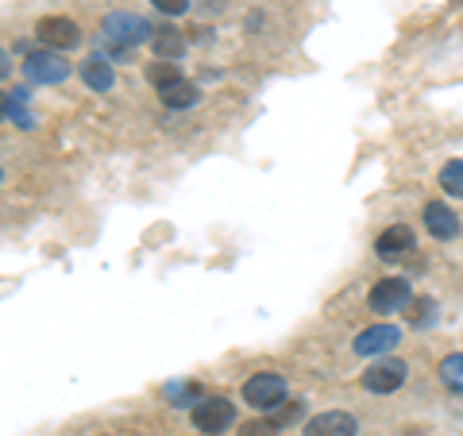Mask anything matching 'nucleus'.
<instances>
[{"label": "nucleus", "instance_id": "nucleus-5", "mask_svg": "<svg viewBox=\"0 0 463 436\" xmlns=\"http://www.w3.org/2000/svg\"><path fill=\"white\" fill-rule=\"evenodd\" d=\"M194 429L197 432H224L232 421H236V405H232L228 398H201L197 405H194Z\"/></svg>", "mask_w": 463, "mask_h": 436}, {"label": "nucleus", "instance_id": "nucleus-19", "mask_svg": "<svg viewBox=\"0 0 463 436\" xmlns=\"http://www.w3.org/2000/svg\"><path fill=\"white\" fill-rule=\"evenodd\" d=\"M182 74H178V66L174 62H163V58H155V62L147 66V81L155 85V90H166V85H174Z\"/></svg>", "mask_w": 463, "mask_h": 436}, {"label": "nucleus", "instance_id": "nucleus-21", "mask_svg": "<svg viewBox=\"0 0 463 436\" xmlns=\"http://www.w3.org/2000/svg\"><path fill=\"white\" fill-rule=\"evenodd\" d=\"M301 413H306V405H301V402H294V405H279V410L270 413V425H274V429H286V425H294Z\"/></svg>", "mask_w": 463, "mask_h": 436}, {"label": "nucleus", "instance_id": "nucleus-1", "mask_svg": "<svg viewBox=\"0 0 463 436\" xmlns=\"http://www.w3.org/2000/svg\"><path fill=\"white\" fill-rule=\"evenodd\" d=\"M100 32H105V43L116 47V54H128L139 43H151L155 39V27L143 20V16H132V12H109L100 20Z\"/></svg>", "mask_w": 463, "mask_h": 436}, {"label": "nucleus", "instance_id": "nucleus-18", "mask_svg": "<svg viewBox=\"0 0 463 436\" xmlns=\"http://www.w3.org/2000/svg\"><path fill=\"white\" fill-rule=\"evenodd\" d=\"M440 383L452 390V394H459L463 398V352H456V355H448L444 363H440Z\"/></svg>", "mask_w": 463, "mask_h": 436}, {"label": "nucleus", "instance_id": "nucleus-22", "mask_svg": "<svg viewBox=\"0 0 463 436\" xmlns=\"http://www.w3.org/2000/svg\"><path fill=\"white\" fill-rule=\"evenodd\" d=\"M158 12H166V16H182V12H190V0H151Z\"/></svg>", "mask_w": 463, "mask_h": 436}, {"label": "nucleus", "instance_id": "nucleus-23", "mask_svg": "<svg viewBox=\"0 0 463 436\" xmlns=\"http://www.w3.org/2000/svg\"><path fill=\"white\" fill-rule=\"evenodd\" d=\"M240 432H243V436H270V432H274V425H270V421H263V425L255 421V425H243Z\"/></svg>", "mask_w": 463, "mask_h": 436}, {"label": "nucleus", "instance_id": "nucleus-17", "mask_svg": "<svg viewBox=\"0 0 463 436\" xmlns=\"http://www.w3.org/2000/svg\"><path fill=\"white\" fill-rule=\"evenodd\" d=\"M405 321H410L413 328L437 325V301H432V298H413L410 301V313H405Z\"/></svg>", "mask_w": 463, "mask_h": 436}, {"label": "nucleus", "instance_id": "nucleus-7", "mask_svg": "<svg viewBox=\"0 0 463 436\" xmlns=\"http://www.w3.org/2000/svg\"><path fill=\"white\" fill-rule=\"evenodd\" d=\"M402 344V328L398 325H371L355 336V355H390Z\"/></svg>", "mask_w": 463, "mask_h": 436}, {"label": "nucleus", "instance_id": "nucleus-11", "mask_svg": "<svg viewBox=\"0 0 463 436\" xmlns=\"http://www.w3.org/2000/svg\"><path fill=\"white\" fill-rule=\"evenodd\" d=\"M413 243H417V236H413L410 224H390L383 236L374 240V251H379L383 259H402L405 251H413Z\"/></svg>", "mask_w": 463, "mask_h": 436}, {"label": "nucleus", "instance_id": "nucleus-14", "mask_svg": "<svg viewBox=\"0 0 463 436\" xmlns=\"http://www.w3.org/2000/svg\"><path fill=\"white\" fill-rule=\"evenodd\" d=\"M158 97H163L166 109H194L197 97H201V90H197L190 78H178L174 85H166V90H158Z\"/></svg>", "mask_w": 463, "mask_h": 436}, {"label": "nucleus", "instance_id": "nucleus-10", "mask_svg": "<svg viewBox=\"0 0 463 436\" xmlns=\"http://www.w3.org/2000/svg\"><path fill=\"white\" fill-rule=\"evenodd\" d=\"M355 432H359V421L344 410H328L306 425V436H355Z\"/></svg>", "mask_w": 463, "mask_h": 436}, {"label": "nucleus", "instance_id": "nucleus-8", "mask_svg": "<svg viewBox=\"0 0 463 436\" xmlns=\"http://www.w3.org/2000/svg\"><path fill=\"white\" fill-rule=\"evenodd\" d=\"M413 294H410V282L405 279H383V282H374V289L367 294V305L374 313H398L402 305H410Z\"/></svg>", "mask_w": 463, "mask_h": 436}, {"label": "nucleus", "instance_id": "nucleus-9", "mask_svg": "<svg viewBox=\"0 0 463 436\" xmlns=\"http://www.w3.org/2000/svg\"><path fill=\"white\" fill-rule=\"evenodd\" d=\"M421 221L429 228V236H437V240H456L459 236V216L448 209V201H429Z\"/></svg>", "mask_w": 463, "mask_h": 436}, {"label": "nucleus", "instance_id": "nucleus-16", "mask_svg": "<svg viewBox=\"0 0 463 436\" xmlns=\"http://www.w3.org/2000/svg\"><path fill=\"white\" fill-rule=\"evenodd\" d=\"M163 398L170 405H178V410H194V405L201 402V386L197 383H166L163 386Z\"/></svg>", "mask_w": 463, "mask_h": 436}, {"label": "nucleus", "instance_id": "nucleus-2", "mask_svg": "<svg viewBox=\"0 0 463 436\" xmlns=\"http://www.w3.org/2000/svg\"><path fill=\"white\" fill-rule=\"evenodd\" d=\"M243 402L255 405L259 413H274L279 405H286V379L274 371H259L243 383Z\"/></svg>", "mask_w": 463, "mask_h": 436}, {"label": "nucleus", "instance_id": "nucleus-13", "mask_svg": "<svg viewBox=\"0 0 463 436\" xmlns=\"http://www.w3.org/2000/svg\"><path fill=\"white\" fill-rule=\"evenodd\" d=\"M151 47H155V54L163 58V62H178V58L185 54V35L178 32V27H158Z\"/></svg>", "mask_w": 463, "mask_h": 436}, {"label": "nucleus", "instance_id": "nucleus-20", "mask_svg": "<svg viewBox=\"0 0 463 436\" xmlns=\"http://www.w3.org/2000/svg\"><path fill=\"white\" fill-rule=\"evenodd\" d=\"M440 185L452 197H463V158H452V163H444L440 170Z\"/></svg>", "mask_w": 463, "mask_h": 436}, {"label": "nucleus", "instance_id": "nucleus-3", "mask_svg": "<svg viewBox=\"0 0 463 436\" xmlns=\"http://www.w3.org/2000/svg\"><path fill=\"white\" fill-rule=\"evenodd\" d=\"M24 74L27 81H35V85H62L70 78V62L58 51H27L24 58Z\"/></svg>", "mask_w": 463, "mask_h": 436}, {"label": "nucleus", "instance_id": "nucleus-15", "mask_svg": "<svg viewBox=\"0 0 463 436\" xmlns=\"http://www.w3.org/2000/svg\"><path fill=\"white\" fill-rule=\"evenodd\" d=\"M27 105V93L24 90H12V93H5V116H8V124H16V128H35V116L24 109Z\"/></svg>", "mask_w": 463, "mask_h": 436}, {"label": "nucleus", "instance_id": "nucleus-4", "mask_svg": "<svg viewBox=\"0 0 463 436\" xmlns=\"http://www.w3.org/2000/svg\"><path fill=\"white\" fill-rule=\"evenodd\" d=\"M405 379H410V367L394 355H383L379 363H371V367L364 371L359 383H364V390H371V394H394Z\"/></svg>", "mask_w": 463, "mask_h": 436}, {"label": "nucleus", "instance_id": "nucleus-12", "mask_svg": "<svg viewBox=\"0 0 463 436\" xmlns=\"http://www.w3.org/2000/svg\"><path fill=\"white\" fill-rule=\"evenodd\" d=\"M78 74H81V81L90 85L93 93H109L112 85H116V74H112V62H105L100 54H90L85 62L78 66Z\"/></svg>", "mask_w": 463, "mask_h": 436}, {"label": "nucleus", "instance_id": "nucleus-6", "mask_svg": "<svg viewBox=\"0 0 463 436\" xmlns=\"http://www.w3.org/2000/svg\"><path fill=\"white\" fill-rule=\"evenodd\" d=\"M35 35H39V43L47 51H70V47H78L81 43V27L70 16H47V20H39Z\"/></svg>", "mask_w": 463, "mask_h": 436}]
</instances>
